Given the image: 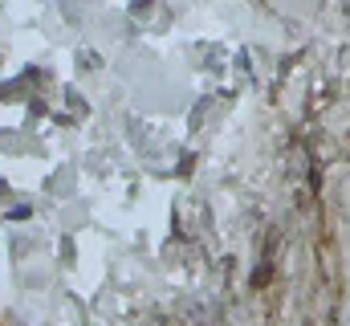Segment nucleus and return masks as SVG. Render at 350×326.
<instances>
[{"label": "nucleus", "mask_w": 350, "mask_h": 326, "mask_svg": "<svg viewBox=\"0 0 350 326\" xmlns=\"http://www.w3.org/2000/svg\"><path fill=\"white\" fill-rule=\"evenodd\" d=\"M8 216H12V221H29V204H16V208H12Z\"/></svg>", "instance_id": "nucleus-1"}]
</instances>
